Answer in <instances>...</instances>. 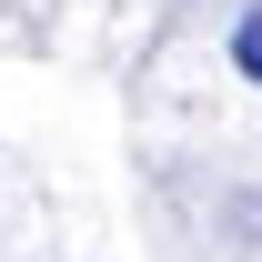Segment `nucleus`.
<instances>
[{
  "instance_id": "nucleus-1",
  "label": "nucleus",
  "mask_w": 262,
  "mask_h": 262,
  "mask_svg": "<svg viewBox=\"0 0 262 262\" xmlns=\"http://www.w3.org/2000/svg\"><path fill=\"white\" fill-rule=\"evenodd\" d=\"M232 71H242V81L262 91V0L242 10V20H232Z\"/></svg>"
}]
</instances>
